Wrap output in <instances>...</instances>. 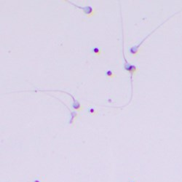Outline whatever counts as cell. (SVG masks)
Instances as JSON below:
<instances>
[{"label": "cell", "mask_w": 182, "mask_h": 182, "mask_svg": "<svg viewBox=\"0 0 182 182\" xmlns=\"http://www.w3.org/2000/svg\"><path fill=\"white\" fill-rule=\"evenodd\" d=\"M181 11H182V9L181 10H179V11H178V12H175V13H174V14H173V15H172L171 16H170V17H169V18H167L166 20H165V21H164V22H163V23H161V24H160V25H159V26H157V28H156V29H154V30H153L152 32H150V33H149V34H148V35H147V36H146V37H145V38H144V39H143V40H142V41H141V42H140V43H139V44H138V45H134V46H133V47H132V48H130V53H131V54H132V55H133V56H135V55H136V54H137V53H138V49H139V48H140V47H141V45H142V44H143V43H144V42H145V41H146V39H147V38H148V37H149V36H150V35H152V34H153V33H154V31H155L157 29H159V27H160V26H162V25H163V24H164V23H166V22L167 21V20H169V19H170V18H172V17H173V16H174L175 15H176V14H178V13H179V12H181Z\"/></svg>", "instance_id": "1"}, {"label": "cell", "mask_w": 182, "mask_h": 182, "mask_svg": "<svg viewBox=\"0 0 182 182\" xmlns=\"http://www.w3.org/2000/svg\"><path fill=\"white\" fill-rule=\"evenodd\" d=\"M67 1V2L70 3L71 4H72L73 6H75V7H76L77 8H78V9H80L82 10L83 11L84 13L88 17H91V16H92L93 15V7H91V6H86V7H81V6H79V5H77L76 4H75V3L72 2V1Z\"/></svg>", "instance_id": "2"}, {"label": "cell", "mask_w": 182, "mask_h": 182, "mask_svg": "<svg viewBox=\"0 0 182 182\" xmlns=\"http://www.w3.org/2000/svg\"><path fill=\"white\" fill-rule=\"evenodd\" d=\"M124 60H125V64H124V69H125V71L128 72L131 75V78H133V75L135 74V72L138 70V67L135 65H132L130 63H128L127 61L125 58L124 57Z\"/></svg>", "instance_id": "3"}, {"label": "cell", "mask_w": 182, "mask_h": 182, "mask_svg": "<svg viewBox=\"0 0 182 182\" xmlns=\"http://www.w3.org/2000/svg\"><path fill=\"white\" fill-rule=\"evenodd\" d=\"M60 91V92H63V93H67V94L69 95V96L72 97V99H73V104H72V107L74 108L75 109H77V110H81V106H80V102H79L77 100H76L75 99V97L73 96V95L70 94L69 93H67V92H65L64 91H58V90H56V91Z\"/></svg>", "instance_id": "4"}, {"label": "cell", "mask_w": 182, "mask_h": 182, "mask_svg": "<svg viewBox=\"0 0 182 182\" xmlns=\"http://www.w3.org/2000/svg\"><path fill=\"white\" fill-rule=\"evenodd\" d=\"M93 53L95 56H100L101 54V50L99 48H93Z\"/></svg>", "instance_id": "5"}, {"label": "cell", "mask_w": 182, "mask_h": 182, "mask_svg": "<svg viewBox=\"0 0 182 182\" xmlns=\"http://www.w3.org/2000/svg\"><path fill=\"white\" fill-rule=\"evenodd\" d=\"M106 77L109 79H112L114 78V77H115V75H114V73L112 72V71L108 70L106 72Z\"/></svg>", "instance_id": "6"}, {"label": "cell", "mask_w": 182, "mask_h": 182, "mask_svg": "<svg viewBox=\"0 0 182 182\" xmlns=\"http://www.w3.org/2000/svg\"><path fill=\"white\" fill-rule=\"evenodd\" d=\"M88 112L89 114H96V109H95L94 108H93V107H89L88 109Z\"/></svg>", "instance_id": "7"}, {"label": "cell", "mask_w": 182, "mask_h": 182, "mask_svg": "<svg viewBox=\"0 0 182 182\" xmlns=\"http://www.w3.org/2000/svg\"><path fill=\"white\" fill-rule=\"evenodd\" d=\"M33 182H40V181H39V180H38V179H34Z\"/></svg>", "instance_id": "8"}, {"label": "cell", "mask_w": 182, "mask_h": 182, "mask_svg": "<svg viewBox=\"0 0 182 182\" xmlns=\"http://www.w3.org/2000/svg\"><path fill=\"white\" fill-rule=\"evenodd\" d=\"M129 182H136V181H130Z\"/></svg>", "instance_id": "9"}]
</instances>
